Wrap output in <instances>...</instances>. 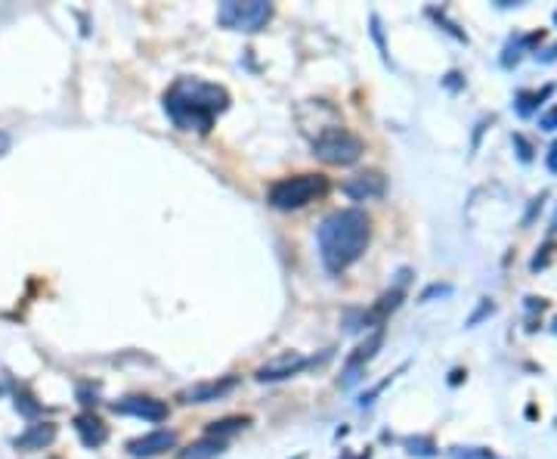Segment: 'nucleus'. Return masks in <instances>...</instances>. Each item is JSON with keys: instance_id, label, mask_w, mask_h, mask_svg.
<instances>
[{"instance_id": "nucleus-27", "label": "nucleus", "mask_w": 557, "mask_h": 459, "mask_svg": "<svg viewBox=\"0 0 557 459\" xmlns=\"http://www.w3.org/2000/svg\"><path fill=\"white\" fill-rule=\"evenodd\" d=\"M554 19H557V16H554Z\"/></svg>"}, {"instance_id": "nucleus-2", "label": "nucleus", "mask_w": 557, "mask_h": 459, "mask_svg": "<svg viewBox=\"0 0 557 459\" xmlns=\"http://www.w3.org/2000/svg\"><path fill=\"white\" fill-rule=\"evenodd\" d=\"M230 106V93L217 84L199 81V78H180L174 87L164 93V109L180 130H201L208 134L214 118Z\"/></svg>"}, {"instance_id": "nucleus-17", "label": "nucleus", "mask_w": 557, "mask_h": 459, "mask_svg": "<svg viewBox=\"0 0 557 459\" xmlns=\"http://www.w3.org/2000/svg\"><path fill=\"white\" fill-rule=\"evenodd\" d=\"M406 450H409L412 456H434L437 453V447H434L430 438H409L406 441Z\"/></svg>"}, {"instance_id": "nucleus-4", "label": "nucleus", "mask_w": 557, "mask_h": 459, "mask_svg": "<svg viewBox=\"0 0 557 459\" xmlns=\"http://www.w3.org/2000/svg\"><path fill=\"white\" fill-rule=\"evenodd\" d=\"M313 155L325 165H353L363 155V140L350 134L347 128H325L313 140Z\"/></svg>"}, {"instance_id": "nucleus-26", "label": "nucleus", "mask_w": 557, "mask_h": 459, "mask_svg": "<svg viewBox=\"0 0 557 459\" xmlns=\"http://www.w3.org/2000/svg\"><path fill=\"white\" fill-rule=\"evenodd\" d=\"M554 332H557V320H554Z\"/></svg>"}, {"instance_id": "nucleus-23", "label": "nucleus", "mask_w": 557, "mask_h": 459, "mask_svg": "<svg viewBox=\"0 0 557 459\" xmlns=\"http://www.w3.org/2000/svg\"><path fill=\"white\" fill-rule=\"evenodd\" d=\"M548 171H551V174H557V140L551 143V152H548Z\"/></svg>"}, {"instance_id": "nucleus-9", "label": "nucleus", "mask_w": 557, "mask_h": 459, "mask_svg": "<svg viewBox=\"0 0 557 459\" xmlns=\"http://www.w3.org/2000/svg\"><path fill=\"white\" fill-rule=\"evenodd\" d=\"M115 413H124V416H139V419H149V422H161L168 419V407L155 398H127L121 403H115Z\"/></svg>"}, {"instance_id": "nucleus-16", "label": "nucleus", "mask_w": 557, "mask_h": 459, "mask_svg": "<svg viewBox=\"0 0 557 459\" xmlns=\"http://www.w3.org/2000/svg\"><path fill=\"white\" fill-rule=\"evenodd\" d=\"M248 425V419L245 416H230V419H220V422H211V438H217V441H223L226 434H232V432H239V429H245Z\"/></svg>"}, {"instance_id": "nucleus-18", "label": "nucleus", "mask_w": 557, "mask_h": 459, "mask_svg": "<svg viewBox=\"0 0 557 459\" xmlns=\"http://www.w3.org/2000/svg\"><path fill=\"white\" fill-rule=\"evenodd\" d=\"M452 456L455 459H496L489 450H480V447H455Z\"/></svg>"}, {"instance_id": "nucleus-12", "label": "nucleus", "mask_w": 557, "mask_h": 459, "mask_svg": "<svg viewBox=\"0 0 557 459\" xmlns=\"http://www.w3.org/2000/svg\"><path fill=\"white\" fill-rule=\"evenodd\" d=\"M381 341H384V332H381V326H378V329H375L372 336H368V338L363 341V345L356 348V354H353L350 360H347V379H344V385H350L353 379H356V376H353V372H356L359 367H363V363H368V360H372V357H375V351H378V348H381Z\"/></svg>"}, {"instance_id": "nucleus-5", "label": "nucleus", "mask_w": 557, "mask_h": 459, "mask_svg": "<svg viewBox=\"0 0 557 459\" xmlns=\"http://www.w3.org/2000/svg\"><path fill=\"white\" fill-rule=\"evenodd\" d=\"M273 6L266 0H226L217 10V19L226 28H239V31H257L270 22Z\"/></svg>"}, {"instance_id": "nucleus-11", "label": "nucleus", "mask_w": 557, "mask_h": 459, "mask_svg": "<svg viewBox=\"0 0 557 459\" xmlns=\"http://www.w3.org/2000/svg\"><path fill=\"white\" fill-rule=\"evenodd\" d=\"M53 438H56V425H53V422H37V425H31L25 434H19L13 444H15V450H44Z\"/></svg>"}, {"instance_id": "nucleus-1", "label": "nucleus", "mask_w": 557, "mask_h": 459, "mask_svg": "<svg viewBox=\"0 0 557 459\" xmlns=\"http://www.w3.org/2000/svg\"><path fill=\"white\" fill-rule=\"evenodd\" d=\"M368 236H372V227H368V217L359 208L332 212L316 230L319 258H323L325 270L341 274L353 261H359L368 245Z\"/></svg>"}, {"instance_id": "nucleus-6", "label": "nucleus", "mask_w": 557, "mask_h": 459, "mask_svg": "<svg viewBox=\"0 0 557 459\" xmlns=\"http://www.w3.org/2000/svg\"><path fill=\"white\" fill-rule=\"evenodd\" d=\"M387 190V180H384L381 171H359L353 174L347 183H344V192L353 199V202H365V199H378L384 196Z\"/></svg>"}, {"instance_id": "nucleus-7", "label": "nucleus", "mask_w": 557, "mask_h": 459, "mask_svg": "<svg viewBox=\"0 0 557 459\" xmlns=\"http://www.w3.org/2000/svg\"><path fill=\"white\" fill-rule=\"evenodd\" d=\"M177 444V434L170 429H158V432H149L143 438L130 441L127 444V453L133 459H149V456H161L164 450H170Z\"/></svg>"}, {"instance_id": "nucleus-20", "label": "nucleus", "mask_w": 557, "mask_h": 459, "mask_svg": "<svg viewBox=\"0 0 557 459\" xmlns=\"http://www.w3.org/2000/svg\"><path fill=\"white\" fill-rule=\"evenodd\" d=\"M514 143H517V149H520V159L530 161V159H532V146L527 143V137H523V134H514Z\"/></svg>"}, {"instance_id": "nucleus-10", "label": "nucleus", "mask_w": 557, "mask_h": 459, "mask_svg": "<svg viewBox=\"0 0 557 459\" xmlns=\"http://www.w3.org/2000/svg\"><path fill=\"white\" fill-rule=\"evenodd\" d=\"M303 367H307V357L285 354V357H279V360H273V363H266V367L257 369V379H261V382H279V379L294 376V372L303 369Z\"/></svg>"}, {"instance_id": "nucleus-3", "label": "nucleus", "mask_w": 557, "mask_h": 459, "mask_svg": "<svg viewBox=\"0 0 557 459\" xmlns=\"http://www.w3.org/2000/svg\"><path fill=\"white\" fill-rule=\"evenodd\" d=\"M328 190V180L323 174H297L285 177V180L270 186V205L279 212H292V208H303L307 202L323 196Z\"/></svg>"}, {"instance_id": "nucleus-13", "label": "nucleus", "mask_w": 557, "mask_h": 459, "mask_svg": "<svg viewBox=\"0 0 557 459\" xmlns=\"http://www.w3.org/2000/svg\"><path fill=\"white\" fill-rule=\"evenodd\" d=\"M75 429H77V434H81V441H84L87 447H99V444H103V441L108 438V429L103 425V419L93 416V413L77 416V419H75Z\"/></svg>"}, {"instance_id": "nucleus-15", "label": "nucleus", "mask_w": 557, "mask_h": 459, "mask_svg": "<svg viewBox=\"0 0 557 459\" xmlns=\"http://www.w3.org/2000/svg\"><path fill=\"white\" fill-rule=\"evenodd\" d=\"M551 93H554V87H545L542 93H527V90H523V93H517V112H520L523 118H527V115H532V112H536V109H539V103H542L545 97H551Z\"/></svg>"}, {"instance_id": "nucleus-25", "label": "nucleus", "mask_w": 557, "mask_h": 459, "mask_svg": "<svg viewBox=\"0 0 557 459\" xmlns=\"http://www.w3.org/2000/svg\"><path fill=\"white\" fill-rule=\"evenodd\" d=\"M557 56V47H548V50H545V56H542V62H551Z\"/></svg>"}, {"instance_id": "nucleus-22", "label": "nucleus", "mask_w": 557, "mask_h": 459, "mask_svg": "<svg viewBox=\"0 0 557 459\" xmlns=\"http://www.w3.org/2000/svg\"><path fill=\"white\" fill-rule=\"evenodd\" d=\"M446 292H452V286H430V289L421 295V301H430L434 295H446Z\"/></svg>"}, {"instance_id": "nucleus-19", "label": "nucleus", "mask_w": 557, "mask_h": 459, "mask_svg": "<svg viewBox=\"0 0 557 459\" xmlns=\"http://www.w3.org/2000/svg\"><path fill=\"white\" fill-rule=\"evenodd\" d=\"M31 400H35L31 394H15V410H22L25 416H35L41 410V403H31Z\"/></svg>"}, {"instance_id": "nucleus-14", "label": "nucleus", "mask_w": 557, "mask_h": 459, "mask_svg": "<svg viewBox=\"0 0 557 459\" xmlns=\"http://www.w3.org/2000/svg\"><path fill=\"white\" fill-rule=\"evenodd\" d=\"M223 453V441H217V438H201V441H195V444H189L180 453V459H214V456H220Z\"/></svg>"}, {"instance_id": "nucleus-8", "label": "nucleus", "mask_w": 557, "mask_h": 459, "mask_svg": "<svg viewBox=\"0 0 557 459\" xmlns=\"http://www.w3.org/2000/svg\"><path fill=\"white\" fill-rule=\"evenodd\" d=\"M235 385H239V379H235V376L211 379V382H199V385L186 388V391L180 394V400H183V403H211V400H220L223 394H230Z\"/></svg>"}, {"instance_id": "nucleus-24", "label": "nucleus", "mask_w": 557, "mask_h": 459, "mask_svg": "<svg viewBox=\"0 0 557 459\" xmlns=\"http://www.w3.org/2000/svg\"><path fill=\"white\" fill-rule=\"evenodd\" d=\"M10 143H13V140H10V134H6V130H0V155H4L6 149H10Z\"/></svg>"}, {"instance_id": "nucleus-21", "label": "nucleus", "mask_w": 557, "mask_h": 459, "mask_svg": "<svg viewBox=\"0 0 557 459\" xmlns=\"http://www.w3.org/2000/svg\"><path fill=\"white\" fill-rule=\"evenodd\" d=\"M539 124H542V130H557V106L548 109L542 118H539Z\"/></svg>"}]
</instances>
